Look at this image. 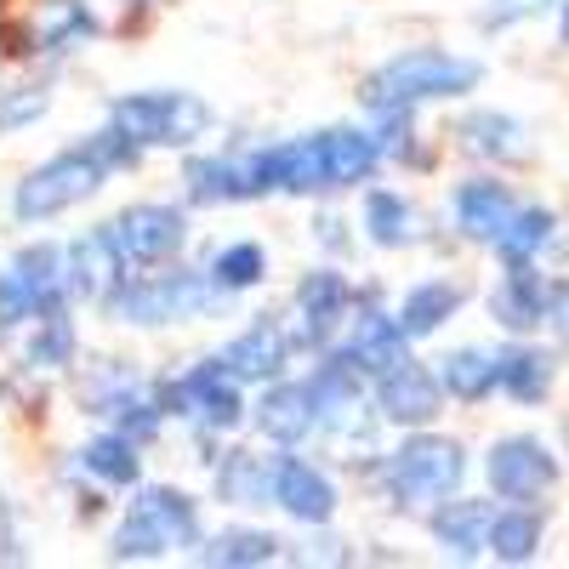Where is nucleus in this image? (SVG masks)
Returning <instances> with one entry per match:
<instances>
[{"label": "nucleus", "instance_id": "f257e3e1", "mask_svg": "<svg viewBox=\"0 0 569 569\" xmlns=\"http://www.w3.org/2000/svg\"><path fill=\"white\" fill-rule=\"evenodd\" d=\"M485 80V69L472 58H450V52H433V46H416V52H399L388 58L382 69H376L365 80V109H421L433 98H461V91H472Z\"/></svg>", "mask_w": 569, "mask_h": 569}, {"label": "nucleus", "instance_id": "f03ea898", "mask_svg": "<svg viewBox=\"0 0 569 569\" xmlns=\"http://www.w3.org/2000/svg\"><path fill=\"white\" fill-rule=\"evenodd\" d=\"M109 171H120L109 160V149L98 137H86L80 149H63L52 154L46 166H34L23 182H18V194H12V217L18 222H46V217H58L80 200H91L98 188L109 182Z\"/></svg>", "mask_w": 569, "mask_h": 569}, {"label": "nucleus", "instance_id": "7ed1b4c3", "mask_svg": "<svg viewBox=\"0 0 569 569\" xmlns=\"http://www.w3.org/2000/svg\"><path fill=\"white\" fill-rule=\"evenodd\" d=\"M114 558H160L171 547H200V507L171 485H149L126 501L114 530Z\"/></svg>", "mask_w": 569, "mask_h": 569}, {"label": "nucleus", "instance_id": "20e7f679", "mask_svg": "<svg viewBox=\"0 0 569 569\" xmlns=\"http://www.w3.org/2000/svg\"><path fill=\"white\" fill-rule=\"evenodd\" d=\"M461 479H467V450L439 433H410L382 461V490L393 496V507H433L456 496Z\"/></svg>", "mask_w": 569, "mask_h": 569}, {"label": "nucleus", "instance_id": "39448f33", "mask_svg": "<svg viewBox=\"0 0 569 569\" xmlns=\"http://www.w3.org/2000/svg\"><path fill=\"white\" fill-rule=\"evenodd\" d=\"M109 120L137 149H188L211 131V109L194 91H131L109 103Z\"/></svg>", "mask_w": 569, "mask_h": 569}, {"label": "nucleus", "instance_id": "423d86ee", "mask_svg": "<svg viewBox=\"0 0 569 569\" xmlns=\"http://www.w3.org/2000/svg\"><path fill=\"white\" fill-rule=\"evenodd\" d=\"M69 246H29L0 279V325L18 330L23 319H46L69 308Z\"/></svg>", "mask_w": 569, "mask_h": 569}, {"label": "nucleus", "instance_id": "0eeeda50", "mask_svg": "<svg viewBox=\"0 0 569 569\" xmlns=\"http://www.w3.org/2000/svg\"><path fill=\"white\" fill-rule=\"evenodd\" d=\"M217 291L222 284L211 273H149V279H126L103 308L109 319H126V325H177L211 308Z\"/></svg>", "mask_w": 569, "mask_h": 569}, {"label": "nucleus", "instance_id": "6e6552de", "mask_svg": "<svg viewBox=\"0 0 569 569\" xmlns=\"http://www.w3.org/2000/svg\"><path fill=\"white\" fill-rule=\"evenodd\" d=\"M160 405L206 421V433H228V427L246 421V382L217 353V359H200L188 376H177L171 388H160Z\"/></svg>", "mask_w": 569, "mask_h": 569}, {"label": "nucleus", "instance_id": "1a4fd4ad", "mask_svg": "<svg viewBox=\"0 0 569 569\" xmlns=\"http://www.w3.org/2000/svg\"><path fill=\"white\" fill-rule=\"evenodd\" d=\"M485 479H490V490L501 501H541L558 485V456L541 439H530V433H512V439L490 445Z\"/></svg>", "mask_w": 569, "mask_h": 569}, {"label": "nucleus", "instance_id": "9d476101", "mask_svg": "<svg viewBox=\"0 0 569 569\" xmlns=\"http://www.w3.org/2000/svg\"><path fill=\"white\" fill-rule=\"evenodd\" d=\"M182 182H188V200H194V206L262 200V194H273L268 149H257V154H211V160H188Z\"/></svg>", "mask_w": 569, "mask_h": 569}, {"label": "nucleus", "instance_id": "9b49d317", "mask_svg": "<svg viewBox=\"0 0 569 569\" xmlns=\"http://www.w3.org/2000/svg\"><path fill=\"white\" fill-rule=\"evenodd\" d=\"M410 330L399 325V313H382L376 302H365L353 319H348V342H342V365H353L359 376H388L410 359Z\"/></svg>", "mask_w": 569, "mask_h": 569}, {"label": "nucleus", "instance_id": "f8f14e48", "mask_svg": "<svg viewBox=\"0 0 569 569\" xmlns=\"http://www.w3.org/2000/svg\"><path fill=\"white\" fill-rule=\"evenodd\" d=\"M114 228V240L131 262L142 268H154V262H171L188 240V217L177 206H154V200H142V206H126L120 217H109Z\"/></svg>", "mask_w": 569, "mask_h": 569}, {"label": "nucleus", "instance_id": "ddd939ff", "mask_svg": "<svg viewBox=\"0 0 569 569\" xmlns=\"http://www.w3.org/2000/svg\"><path fill=\"white\" fill-rule=\"evenodd\" d=\"M126 251L114 240V228L98 222V228H86L80 240L69 246V291L86 297V302H109L120 284H126Z\"/></svg>", "mask_w": 569, "mask_h": 569}, {"label": "nucleus", "instance_id": "4468645a", "mask_svg": "<svg viewBox=\"0 0 569 569\" xmlns=\"http://www.w3.org/2000/svg\"><path fill=\"white\" fill-rule=\"evenodd\" d=\"M439 405H445V376H433L416 359H405L388 376H376V410L393 427H427L439 416Z\"/></svg>", "mask_w": 569, "mask_h": 569}, {"label": "nucleus", "instance_id": "2eb2a0df", "mask_svg": "<svg viewBox=\"0 0 569 569\" xmlns=\"http://www.w3.org/2000/svg\"><path fill=\"white\" fill-rule=\"evenodd\" d=\"M348 308H353V291H348L342 273H330V268L308 273V279L297 284V325H291V342H297V348H325V342L342 330Z\"/></svg>", "mask_w": 569, "mask_h": 569}, {"label": "nucleus", "instance_id": "dca6fc26", "mask_svg": "<svg viewBox=\"0 0 569 569\" xmlns=\"http://www.w3.org/2000/svg\"><path fill=\"white\" fill-rule=\"evenodd\" d=\"M450 217H456V228L467 233V240L496 246L507 233V222L518 217V200H512V188L496 182V177H467V182H456V194H450Z\"/></svg>", "mask_w": 569, "mask_h": 569}, {"label": "nucleus", "instance_id": "f3484780", "mask_svg": "<svg viewBox=\"0 0 569 569\" xmlns=\"http://www.w3.org/2000/svg\"><path fill=\"white\" fill-rule=\"evenodd\" d=\"M257 427H262V439H273L279 450H297L302 439L319 433V399L308 382H273L262 399H257Z\"/></svg>", "mask_w": 569, "mask_h": 569}, {"label": "nucleus", "instance_id": "a211bd4d", "mask_svg": "<svg viewBox=\"0 0 569 569\" xmlns=\"http://www.w3.org/2000/svg\"><path fill=\"white\" fill-rule=\"evenodd\" d=\"M273 507H284L297 525H330L337 512V485L302 456H279V472H273Z\"/></svg>", "mask_w": 569, "mask_h": 569}, {"label": "nucleus", "instance_id": "6ab92c4d", "mask_svg": "<svg viewBox=\"0 0 569 569\" xmlns=\"http://www.w3.org/2000/svg\"><path fill=\"white\" fill-rule=\"evenodd\" d=\"M291 348H297L291 330L273 325V319H257L251 330H240V337L222 348V359L240 382H279V370L291 365Z\"/></svg>", "mask_w": 569, "mask_h": 569}, {"label": "nucleus", "instance_id": "aec40b11", "mask_svg": "<svg viewBox=\"0 0 569 569\" xmlns=\"http://www.w3.org/2000/svg\"><path fill=\"white\" fill-rule=\"evenodd\" d=\"M490 313H496V325H507V330H536V325L552 313V291H547V279L536 273V262H512V268L496 279Z\"/></svg>", "mask_w": 569, "mask_h": 569}, {"label": "nucleus", "instance_id": "412c9836", "mask_svg": "<svg viewBox=\"0 0 569 569\" xmlns=\"http://www.w3.org/2000/svg\"><path fill=\"white\" fill-rule=\"evenodd\" d=\"M490 525H496V507L490 501H439L433 512H427V530H433V541L450 552V558H479L490 547Z\"/></svg>", "mask_w": 569, "mask_h": 569}, {"label": "nucleus", "instance_id": "4be33fe9", "mask_svg": "<svg viewBox=\"0 0 569 569\" xmlns=\"http://www.w3.org/2000/svg\"><path fill=\"white\" fill-rule=\"evenodd\" d=\"M273 472H279V456L228 450L217 461V501H228V507H268L273 501Z\"/></svg>", "mask_w": 569, "mask_h": 569}, {"label": "nucleus", "instance_id": "5701e85b", "mask_svg": "<svg viewBox=\"0 0 569 569\" xmlns=\"http://www.w3.org/2000/svg\"><path fill=\"white\" fill-rule=\"evenodd\" d=\"M268 171H273V188H284V194H325L330 188L325 137H297V142L268 149Z\"/></svg>", "mask_w": 569, "mask_h": 569}, {"label": "nucleus", "instance_id": "b1692460", "mask_svg": "<svg viewBox=\"0 0 569 569\" xmlns=\"http://www.w3.org/2000/svg\"><path fill=\"white\" fill-rule=\"evenodd\" d=\"M461 149L479 160H525L530 154V131L525 120H512L501 109H479L461 120Z\"/></svg>", "mask_w": 569, "mask_h": 569}, {"label": "nucleus", "instance_id": "393cba45", "mask_svg": "<svg viewBox=\"0 0 569 569\" xmlns=\"http://www.w3.org/2000/svg\"><path fill=\"white\" fill-rule=\"evenodd\" d=\"M98 34V18H91L86 0H40L34 12V52H74Z\"/></svg>", "mask_w": 569, "mask_h": 569}, {"label": "nucleus", "instance_id": "a878e982", "mask_svg": "<svg viewBox=\"0 0 569 569\" xmlns=\"http://www.w3.org/2000/svg\"><path fill=\"white\" fill-rule=\"evenodd\" d=\"M461 302H467V297H461V284H450V279L410 284L405 302H399V325L410 330V337H433V330H445V325L456 319Z\"/></svg>", "mask_w": 569, "mask_h": 569}, {"label": "nucleus", "instance_id": "bb28decb", "mask_svg": "<svg viewBox=\"0 0 569 569\" xmlns=\"http://www.w3.org/2000/svg\"><path fill=\"white\" fill-rule=\"evenodd\" d=\"M439 376H445V393H456L461 405H479V399H490L501 388V353H490V348H456L439 365Z\"/></svg>", "mask_w": 569, "mask_h": 569}, {"label": "nucleus", "instance_id": "cd10ccee", "mask_svg": "<svg viewBox=\"0 0 569 569\" xmlns=\"http://www.w3.org/2000/svg\"><path fill=\"white\" fill-rule=\"evenodd\" d=\"M325 137V171H330V188H353L376 171V160H382V142L365 137V131H319Z\"/></svg>", "mask_w": 569, "mask_h": 569}, {"label": "nucleus", "instance_id": "c85d7f7f", "mask_svg": "<svg viewBox=\"0 0 569 569\" xmlns=\"http://www.w3.org/2000/svg\"><path fill=\"white\" fill-rule=\"evenodd\" d=\"M80 467L91 472V479H103V485H137V472H142V456H137V439L131 433H98L86 450H80Z\"/></svg>", "mask_w": 569, "mask_h": 569}, {"label": "nucleus", "instance_id": "c756f323", "mask_svg": "<svg viewBox=\"0 0 569 569\" xmlns=\"http://www.w3.org/2000/svg\"><path fill=\"white\" fill-rule=\"evenodd\" d=\"M501 393L518 405H541L552 393V359L541 348H507L501 353Z\"/></svg>", "mask_w": 569, "mask_h": 569}, {"label": "nucleus", "instance_id": "7c9ffc66", "mask_svg": "<svg viewBox=\"0 0 569 569\" xmlns=\"http://www.w3.org/2000/svg\"><path fill=\"white\" fill-rule=\"evenodd\" d=\"M541 547V512L530 501H512V512H496L490 525V552L501 563H530Z\"/></svg>", "mask_w": 569, "mask_h": 569}, {"label": "nucleus", "instance_id": "2f4dec72", "mask_svg": "<svg viewBox=\"0 0 569 569\" xmlns=\"http://www.w3.org/2000/svg\"><path fill=\"white\" fill-rule=\"evenodd\" d=\"M200 563H222V569H246V563H273L279 558V541L268 530H222L211 541L194 547Z\"/></svg>", "mask_w": 569, "mask_h": 569}, {"label": "nucleus", "instance_id": "473e14b6", "mask_svg": "<svg viewBox=\"0 0 569 569\" xmlns=\"http://www.w3.org/2000/svg\"><path fill=\"white\" fill-rule=\"evenodd\" d=\"M552 228H558V217H552L547 206H518V217L507 222V233L496 240L501 262H507V268H512V262H536L541 246H552Z\"/></svg>", "mask_w": 569, "mask_h": 569}, {"label": "nucleus", "instance_id": "72a5a7b5", "mask_svg": "<svg viewBox=\"0 0 569 569\" xmlns=\"http://www.w3.org/2000/svg\"><path fill=\"white\" fill-rule=\"evenodd\" d=\"M365 228H370V240H376V246L399 251V246L416 240V211H410L405 194H393V188H376V194L365 200Z\"/></svg>", "mask_w": 569, "mask_h": 569}, {"label": "nucleus", "instance_id": "f704fd0d", "mask_svg": "<svg viewBox=\"0 0 569 569\" xmlns=\"http://www.w3.org/2000/svg\"><path fill=\"white\" fill-rule=\"evenodd\" d=\"M211 279L222 284V291H251V284L268 279V251L257 240H233L211 257Z\"/></svg>", "mask_w": 569, "mask_h": 569}, {"label": "nucleus", "instance_id": "c9c22d12", "mask_svg": "<svg viewBox=\"0 0 569 569\" xmlns=\"http://www.w3.org/2000/svg\"><path fill=\"white\" fill-rule=\"evenodd\" d=\"M23 353H29L34 370H69V359H74V319H69V308L46 313V319L34 325V337H29Z\"/></svg>", "mask_w": 569, "mask_h": 569}, {"label": "nucleus", "instance_id": "e433bc0d", "mask_svg": "<svg viewBox=\"0 0 569 569\" xmlns=\"http://www.w3.org/2000/svg\"><path fill=\"white\" fill-rule=\"evenodd\" d=\"M46 103H52V98H46V91H40V86H23V91H7V103H0V126H7V131H18V126H29V120H40V114H46Z\"/></svg>", "mask_w": 569, "mask_h": 569}, {"label": "nucleus", "instance_id": "4c0bfd02", "mask_svg": "<svg viewBox=\"0 0 569 569\" xmlns=\"http://www.w3.org/2000/svg\"><path fill=\"white\" fill-rule=\"evenodd\" d=\"M547 7H552V0H490V7H485V29H512L525 18H541Z\"/></svg>", "mask_w": 569, "mask_h": 569}, {"label": "nucleus", "instance_id": "58836bf2", "mask_svg": "<svg viewBox=\"0 0 569 569\" xmlns=\"http://www.w3.org/2000/svg\"><path fill=\"white\" fill-rule=\"evenodd\" d=\"M552 313H558V330L569 337V291H558V297H552Z\"/></svg>", "mask_w": 569, "mask_h": 569}, {"label": "nucleus", "instance_id": "ea45409f", "mask_svg": "<svg viewBox=\"0 0 569 569\" xmlns=\"http://www.w3.org/2000/svg\"><path fill=\"white\" fill-rule=\"evenodd\" d=\"M563 40H569V7H563Z\"/></svg>", "mask_w": 569, "mask_h": 569}]
</instances>
